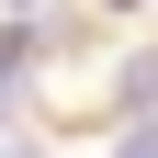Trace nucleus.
Listing matches in <instances>:
<instances>
[{
    "label": "nucleus",
    "mask_w": 158,
    "mask_h": 158,
    "mask_svg": "<svg viewBox=\"0 0 158 158\" xmlns=\"http://www.w3.org/2000/svg\"><path fill=\"white\" fill-rule=\"evenodd\" d=\"M113 102H124V113H147V102H158V45H147V56H124V79H113Z\"/></svg>",
    "instance_id": "nucleus-1"
},
{
    "label": "nucleus",
    "mask_w": 158,
    "mask_h": 158,
    "mask_svg": "<svg viewBox=\"0 0 158 158\" xmlns=\"http://www.w3.org/2000/svg\"><path fill=\"white\" fill-rule=\"evenodd\" d=\"M113 158H158V124H135V135H124V147H113Z\"/></svg>",
    "instance_id": "nucleus-2"
},
{
    "label": "nucleus",
    "mask_w": 158,
    "mask_h": 158,
    "mask_svg": "<svg viewBox=\"0 0 158 158\" xmlns=\"http://www.w3.org/2000/svg\"><path fill=\"white\" fill-rule=\"evenodd\" d=\"M113 11H135V0H113Z\"/></svg>",
    "instance_id": "nucleus-3"
}]
</instances>
